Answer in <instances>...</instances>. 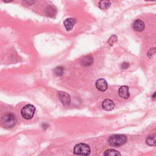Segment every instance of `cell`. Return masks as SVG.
<instances>
[{"mask_svg":"<svg viewBox=\"0 0 156 156\" xmlns=\"http://www.w3.org/2000/svg\"><path fill=\"white\" fill-rule=\"evenodd\" d=\"M127 141V137L124 135L116 134L112 135L109 139V143L113 147H120L124 145Z\"/></svg>","mask_w":156,"mask_h":156,"instance_id":"obj_1","label":"cell"},{"mask_svg":"<svg viewBox=\"0 0 156 156\" xmlns=\"http://www.w3.org/2000/svg\"><path fill=\"white\" fill-rule=\"evenodd\" d=\"M17 121V119L14 114L7 113L2 118L1 123L5 128H12L14 127Z\"/></svg>","mask_w":156,"mask_h":156,"instance_id":"obj_2","label":"cell"},{"mask_svg":"<svg viewBox=\"0 0 156 156\" xmlns=\"http://www.w3.org/2000/svg\"><path fill=\"white\" fill-rule=\"evenodd\" d=\"M91 149L89 145L85 143H79L74 148V154L78 155H88L90 154Z\"/></svg>","mask_w":156,"mask_h":156,"instance_id":"obj_3","label":"cell"},{"mask_svg":"<svg viewBox=\"0 0 156 156\" xmlns=\"http://www.w3.org/2000/svg\"><path fill=\"white\" fill-rule=\"evenodd\" d=\"M35 112V107L32 104H27L24 106L21 110V114L23 118L26 120H30L32 118Z\"/></svg>","mask_w":156,"mask_h":156,"instance_id":"obj_4","label":"cell"},{"mask_svg":"<svg viewBox=\"0 0 156 156\" xmlns=\"http://www.w3.org/2000/svg\"><path fill=\"white\" fill-rule=\"evenodd\" d=\"M59 99L64 106H68L71 102L70 96L64 92H59Z\"/></svg>","mask_w":156,"mask_h":156,"instance_id":"obj_5","label":"cell"},{"mask_svg":"<svg viewBox=\"0 0 156 156\" xmlns=\"http://www.w3.org/2000/svg\"><path fill=\"white\" fill-rule=\"evenodd\" d=\"M102 107L106 111H111L115 107V103L110 99H106L102 103Z\"/></svg>","mask_w":156,"mask_h":156,"instance_id":"obj_6","label":"cell"},{"mask_svg":"<svg viewBox=\"0 0 156 156\" xmlns=\"http://www.w3.org/2000/svg\"><path fill=\"white\" fill-rule=\"evenodd\" d=\"M96 87L100 92H105L108 88L107 81L104 79H99L96 82Z\"/></svg>","mask_w":156,"mask_h":156,"instance_id":"obj_7","label":"cell"},{"mask_svg":"<svg viewBox=\"0 0 156 156\" xmlns=\"http://www.w3.org/2000/svg\"><path fill=\"white\" fill-rule=\"evenodd\" d=\"M118 94L123 99H128L130 96L129 92V87L126 85L121 86L118 90Z\"/></svg>","mask_w":156,"mask_h":156,"instance_id":"obj_8","label":"cell"},{"mask_svg":"<svg viewBox=\"0 0 156 156\" xmlns=\"http://www.w3.org/2000/svg\"><path fill=\"white\" fill-rule=\"evenodd\" d=\"M145 23L141 20H137L133 23V28L135 31L141 32L145 29Z\"/></svg>","mask_w":156,"mask_h":156,"instance_id":"obj_9","label":"cell"},{"mask_svg":"<svg viewBox=\"0 0 156 156\" xmlns=\"http://www.w3.org/2000/svg\"><path fill=\"white\" fill-rule=\"evenodd\" d=\"M75 23H76V21L73 18H67L63 22L65 28V29L68 31L73 29Z\"/></svg>","mask_w":156,"mask_h":156,"instance_id":"obj_10","label":"cell"},{"mask_svg":"<svg viewBox=\"0 0 156 156\" xmlns=\"http://www.w3.org/2000/svg\"><path fill=\"white\" fill-rule=\"evenodd\" d=\"M93 62V59L92 57H91L90 56H87L84 57L82 59L81 63L83 66L85 67H88L92 65Z\"/></svg>","mask_w":156,"mask_h":156,"instance_id":"obj_11","label":"cell"},{"mask_svg":"<svg viewBox=\"0 0 156 156\" xmlns=\"http://www.w3.org/2000/svg\"><path fill=\"white\" fill-rule=\"evenodd\" d=\"M111 3L109 0H101L99 3V7L101 9L106 10L110 7Z\"/></svg>","mask_w":156,"mask_h":156,"instance_id":"obj_12","label":"cell"},{"mask_svg":"<svg viewBox=\"0 0 156 156\" xmlns=\"http://www.w3.org/2000/svg\"><path fill=\"white\" fill-rule=\"evenodd\" d=\"M146 143L149 146H155L156 144L155 135H152L148 136L146 139Z\"/></svg>","mask_w":156,"mask_h":156,"instance_id":"obj_13","label":"cell"},{"mask_svg":"<svg viewBox=\"0 0 156 156\" xmlns=\"http://www.w3.org/2000/svg\"><path fill=\"white\" fill-rule=\"evenodd\" d=\"M104 155H121V153L119 152L118 151H117L115 149H108L105 151V152L104 153Z\"/></svg>","mask_w":156,"mask_h":156,"instance_id":"obj_14","label":"cell"},{"mask_svg":"<svg viewBox=\"0 0 156 156\" xmlns=\"http://www.w3.org/2000/svg\"><path fill=\"white\" fill-rule=\"evenodd\" d=\"M46 13L49 17H53L56 14V10L53 6H49L46 10Z\"/></svg>","mask_w":156,"mask_h":156,"instance_id":"obj_15","label":"cell"},{"mask_svg":"<svg viewBox=\"0 0 156 156\" xmlns=\"http://www.w3.org/2000/svg\"><path fill=\"white\" fill-rule=\"evenodd\" d=\"M63 72H64V69H63V68L62 67H56V68L54 70V73L57 76H62L63 74Z\"/></svg>","mask_w":156,"mask_h":156,"instance_id":"obj_16","label":"cell"},{"mask_svg":"<svg viewBox=\"0 0 156 156\" xmlns=\"http://www.w3.org/2000/svg\"><path fill=\"white\" fill-rule=\"evenodd\" d=\"M117 40V37L116 35H112L111 37L109 38V40L108 41V43L110 45H113V43L115 42Z\"/></svg>","mask_w":156,"mask_h":156,"instance_id":"obj_17","label":"cell"},{"mask_svg":"<svg viewBox=\"0 0 156 156\" xmlns=\"http://www.w3.org/2000/svg\"><path fill=\"white\" fill-rule=\"evenodd\" d=\"M129 67V63H127V62H123V63L121 65V66H120L121 68L123 69V70L127 69Z\"/></svg>","mask_w":156,"mask_h":156,"instance_id":"obj_18","label":"cell"},{"mask_svg":"<svg viewBox=\"0 0 156 156\" xmlns=\"http://www.w3.org/2000/svg\"><path fill=\"white\" fill-rule=\"evenodd\" d=\"M155 48H152L149 50V51L148 52V53H151V54H148V56L149 57H151L152 56V55H154L155 54Z\"/></svg>","mask_w":156,"mask_h":156,"instance_id":"obj_19","label":"cell"},{"mask_svg":"<svg viewBox=\"0 0 156 156\" xmlns=\"http://www.w3.org/2000/svg\"><path fill=\"white\" fill-rule=\"evenodd\" d=\"M24 1L26 3L28 4L31 5L35 3V0H24Z\"/></svg>","mask_w":156,"mask_h":156,"instance_id":"obj_20","label":"cell"},{"mask_svg":"<svg viewBox=\"0 0 156 156\" xmlns=\"http://www.w3.org/2000/svg\"><path fill=\"white\" fill-rule=\"evenodd\" d=\"M13 1H14V0H3V1H4V3H10V2Z\"/></svg>","mask_w":156,"mask_h":156,"instance_id":"obj_21","label":"cell"},{"mask_svg":"<svg viewBox=\"0 0 156 156\" xmlns=\"http://www.w3.org/2000/svg\"><path fill=\"white\" fill-rule=\"evenodd\" d=\"M145 1H155V0H145Z\"/></svg>","mask_w":156,"mask_h":156,"instance_id":"obj_22","label":"cell"},{"mask_svg":"<svg viewBox=\"0 0 156 156\" xmlns=\"http://www.w3.org/2000/svg\"><path fill=\"white\" fill-rule=\"evenodd\" d=\"M155 93H154V95H153V96H152V97H153V99H155Z\"/></svg>","mask_w":156,"mask_h":156,"instance_id":"obj_23","label":"cell"}]
</instances>
